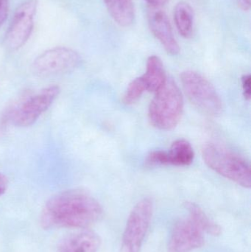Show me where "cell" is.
Masks as SVG:
<instances>
[{
	"label": "cell",
	"instance_id": "5b68a950",
	"mask_svg": "<svg viewBox=\"0 0 251 252\" xmlns=\"http://www.w3.org/2000/svg\"><path fill=\"white\" fill-rule=\"evenodd\" d=\"M153 213V204L150 198H144L136 204L127 220L120 252H140Z\"/></svg>",
	"mask_w": 251,
	"mask_h": 252
},
{
	"label": "cell",
	"instance_id": "d6986e66",
	"mask_svg": "<svg viewBox=\"0 0 251 252\" xmlns=\"http://www.w3.org/2000/svg\"><path fill=\"white\" fill-rule=\"evenodd\" d=\"M10 0H0V28L4 25L8 16Z\"/></svg>",
	"mask_w": 251,
	"mask_h": 252
},
{
	"label": "cell",
	"instance_id": "2e32d148",
	"mask_svg": "<svg viewBox=\"0 0 251 252\" xmlns=\"http://www.w3.org/2000/svg\"><path fill=\"white\" fill-rule=\"evenodd\" d=\"M169 164L187 166L193 163L195 154L193 147L185 139H178L171 145L167 152Z\"/></svg>",
	"mask_w": 251,
	"mask_h": 252
},
{
	"label": "cell",
	"instance_id": "277c9868",
	"mask_svg": "<svg viewBox=\"0 0 251 252\" xmlns=\"http://www.w3.org/2000/svg\"><path fill=\"white\" fill-rule=\"evenodd\" d=\"M186 95L200 112L209 116H218L222 112V100L215 87L198 72L187 70L181 75Z\"/></svg>",
	"mask_w": 251,
	"mask_h": 252
},
{
	"label": "cell",
	"instance_id": "ffe728a7",
	"mask_svg": "<svg viewBox=\"0 0 251 252\" xmlns=\"http://www.w3.org/2000/svg\"><path fill=\"white\" fill-rule=\"evenodd\" d=\"M242 85H243V94L248 100L251 98V75H246L242 78Z\"/></svg>",
	"mask_w": 251,
	"mask_h": 252
},
{
	"label": "cell",
	"instance_id": "30bf717a",
	"mask_svg": "<svg viewBox=\"0 0 251 252\" xmlns=\"http://www.w3.org/2000/svg\"><path fill=\"white\" fill-rule=\"evenodd\" d=\"M147 20L150 31L167 53L172 56L178 55L180 47L174 37L172 27L166 13L160 7L151 6L147 13Z\"/></svg>",
	"mask_w": 251,
	"mask_h": 252
},
{
	"label": "cell",
	"instance_id": "ba28073f",
	"mask_svg": "<svg viewBox=\"0 0 251 252\" xmlns=\"http://www.w3.org/2000/svg\"><path fill=\"white\" fill-rule=\"evenodd\" d=\"M59 93L60 88L57 86L44 89L10 112V120L18 127L33 125L39 117L50 107Z\"/></svg>",
	"mask_w": 251,
	"mask_h": 252
},
{
	"label": "cell",
	"instance_id": "7402d4cb",
	"mask_svg": "<svg viewBox=\"0 0 251 252\" xmlns=\"http://www.w3.org/2000/svg\"><path fill=\"white\" fill-rule=\"evenodd\" d=\"M239 7L245 11H247L251 7V0H237Z\"/></svg>",
	"mask_w": 251,
	"mask_h": 252
},
{
	"label": "cell",
	"instance_id": "8992f818",
	"mask_svg": "<svg viewBox=\"0 0 251 252\" xmlns=\"http://www.w3.org/2000/svg\"><path fill=\"white\" fill-rule=\"evenodd\" d=\"M79 54L69 47H57L41 53L32 63L33 72L40 76H53L66 73L77 67Z\"/></svg>",
	"mask_w": 251,
	"mask_h": 252
},
{
	"label": "cell",
	"instance_id": "7c38bea8",
	"mask_svg": "<svg viewBox=\"0 0 251 252\" xmlns=\"http://www.w3.org/2000/svg\"><path fill=\"white\" fill-rule=\"evenodd\" d=\"M140 78L144 84L146 91L156 93L167 79L162 60L158 56H150L147 62L146 72Z\"/></svg>",
	"mask_w": 251,
	"mask_h": 252
},
{
	"label": "cell",
	"instance_id": "44dd1931",
	"mask_svg": "<svg viewBox=\"0 0 251 252\" xmlns=\"http://www.w3.org/2000/svg\"><path fill=\"white\" fill-rule=\"evenodd\" d=\"M8 180L5 175L0 173V196L3 195L7 190Z\"/></svg>",
	"mask_w": 251,
	"mask_h": 252
},
{
	"label": "cell",
	"instance_id": "52a82bcc",
	"mask_svg": "<svg viewBox=\"0 0 251 252\" xmlns=\"http://www.w3.org/2000/svg\"><path fill=\"white\" fill-rule=\"evenodd\" d=\"M37 6L35 0H28L17 7L4 38L7 48L19 50L29 40L33 31Z\"/></svg>",
	"mask_w": 251,
	"mask_h": 252
},
{
	"label": "cell",
	"instance_id": "5bb4252c",
	"mask_svg": "<svg viewBox=\"0 0 251 252\" xmlns=\"http://www.w3.org/2000/svg\"><path fill=\"white\" fill-rule=\"evenodd\" d=\"M113 20L122 27L132 25L134 7L132 0H103Z\"/></svg>",
	"mask_w": 251,
	"mask_h": 252
},
{
	"label": "cell",
	"instance_id": "4fadbf2b",
	"mask_svg": "<svg viewBox=\"0 0 251 252\" xmlns=\"http://www.w3.org/2000/svg\"><path fill=\"white\" fill-rule=\"evenodd\" d=\"M185 207L189 213V219L203 233L219 236L222 233L221 226L212 220L203 210L193 202H186Z\"/></svg>",
	"mask_w": 251,
	"mask_h": 252
},
{
	"label": "cell",
	"instance_id": "7a4b0ae2",
	"mask_svg": "<svg viewBox=\"0 0 251 252\" xmlns=\"http://www.w3.org/2000/svg\"><path fill=\"white\" fill-rule=\"evenodd\" d=\"M183 109L184 100L179 88L172 78H167L150 103L149 120L160 130H171L179 123Z\"/></svg>",
	"mask_w": 251,
	"mask_h": 252
},
{
	"label": "cell",
	"instance_id": "ac0fdd59",
	"mask_svg": "<svg viewBox=\"0 0 251 252\" xmlns=\"http://www.w3.org/2000/svg\"><path fill=\"white\" fill-rule=\"evenodd\" d=\"M145 164L147 167L167 165L169 164L167 152L163 151H152L146 157Z\"/></svg>",
	"mask_w": 251,
	"mask_h": 252
},
{
	"label": "cell",
	"instance_id": "6da1fadb",
	"mask_svg": "<svg viewBox=\"0 0 251 252\" xmlns=\"http://www.w3.org/2000/svg\"><path fill=\"white\" fill-rule=\"evenodd\" d=\"M103 209L98 201L81 190H68L52 197L41 215L44 229H85L101 218Z\"/></svg>",
	"mask_w": 251,
	"mask_h": 252
},
{
	"label": "cell",
	"instance_id": "3957f363",
	"mask_svg": "<svg viewBox=\"0 0 251 252\" xmlns=\"http://www.w3.org/2000/svg\"><path fill=\"white\" fill-rule=\"evenodd\" d=\"M203 157L214 171L244 188H251L250 166L246 160L224 147L208 143L203 147Z\"/></svg>",
	"mask_w": 251,
	"mask_h": 252
},
{
	"label": "cell",
	"instance_id": "603a6c76",
	"mask_svg": "<svg viewBox=\"0 0 251 252\" xmlns=\"http://www.w3.org/2000/svg\"><path fill=\"white\" fill-rule=\"evenodd\" d=\"M152 7H160L161 6L165 5L168 0H145Z\"/></svg>",
	"mask_w": 251,
	"mask_h": 252
},
{
	"label": "cell",
	"instance_id": "9a60e30c",
	"mask_svg": "<svg viewBox=\"0 0 251 252\" xmlns=\"http://www.w3.org/2000/svg\"><path fill=\"white\" fill-rule=\"evenodd\" d=\"M174 20L181 36L189 38L193 32L194 12L193 7L186 1H180L174 9Z\"/></svg>",
	"mask_w": 251,
	"mask_h": 252
},
{
	"label": "cell",
	"instance_id": "9c48e42d",
	"mask_svg": "<svg viewBox=\"0 0 251 252\" xmlns=\"http://www.w3.org/2000/svg\"><path fill=\"white\" fill-rule=\"evenodd\" d=\"M203 233L190 219L178 220L171 233L167 252H191L203 247Z\"/></svg>",
	"mask_w": 251,
	"mask_h": 252
},
{
	"label": "cell",
	"instance_id": "8fae6325",
	"mask_svg": "<svg viewBox=\"0 0 251 252\" xmlns=\"http://www.w3.org/2000/svg\"><path fill=\"white\" fill-rule=\"evenodd\" d=\"M100 244L101 240L96 232L85 229L65 238L58 252H97Z\"/></svg>",
	"mask_w": 251,
	"mask_h": 252
},
{
	"label": "cell",
	"instance_id": "e0dca14e",
	"mask_svg": "<svg viewBox=\"0 0 251 252\" xmlns=\"http://www.w3.org/2000/svg\"><path fill=\"white\" fill-rule=\"evenodd\" d=\"M145 91V87L141 78L139 77L136 78L129 84L125 92L123 98L124 103L127 105H131L136 103Z\"/></svg>",
	"mask_w": 251,
	"mask_h": 252
}]
</instances>
